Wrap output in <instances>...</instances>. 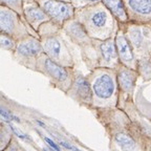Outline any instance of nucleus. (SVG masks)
Here are the masks:
<instances>
[{
    "mask_svg": "<svg viewBox=\"0 0 151 151\" xmlns=\"http://www.w3.org/2000/svg\"><path fill=\"white\" fill-rule=\"evenodd\" d=\"M137 70L145 81H151V58L139 60Z\"/></svg>",
    "mask_w": 151,
    "mask_h": 151,
    "instance_id": "obj_18",
    "label": "nucleus"
},
{
    "mask_svg": "<svg viewBox=\"0 0 151 151\" xmlns=\"http://www.w3.org/2000/svg\"><path fill=\"white\" fill-rule=\"evenodd\" d=\"M116 45L118 50L119 59L122 65L126 66L128 68L137 69V59L135 57L134 50L132 48L128 38L122 32H119L116 37Z\"/></svg>",
    "mask_w": 151,
    "mask_h": 151,
    "instance_id": "obj_8",
    "label": "nucleus"
},
{
    "mask_svg": "<svg viewBox=\"0 0 151 151\" xmlns=\"http://www.w3.org/2000/svg\"><path fill=\"white\" fill-rule=\"evenodd\" d=\"M137 77H139L137 70L128 68L124 65H121L118 68L116 79H118L119 90H120V101H119L118 108L121 109L126 103L133 101Z\"/></svg>",
    "mask_w": 151,
    "mask_h": 151,
    "instance_id": "obj_4",
    "label": "nucleus"
},
{
    "mask_svg": "<svg viewBox=\"0 0 151 151\" xmlns=\"http://www.w3.org/2000/svg\"><path fill=\"white\" fill-rule=\"evenodd\" d=\"M44 12L57 21H63L71 16L73 9L67 3L57 1V0H47L44 3Z\"/></svg>",
    "mask_w": 151,
    "mask_h": 151,
    "instance_id": "obj_11",
    "label": "nucleus"
},
{
    "mask_svg": "<svg viewBox=\"0 0 151 151\" xmlns=\"http://www.w3.org/2000/svg\"><path fill=\"white\" fill-rule=\"evenodd\" d=\"M1 32L2 34L12 37L16 34V22H15V18L12 14L5 9L1 11Z\"/></svg>",
    "mask_w": 151,
    "mask_h": 151,
    "instance_id": "obj_13",
    "label": "nucleus"
},
{
    "mask_svg": "<svg viewBox=\"0 0 151 151\" xmlns=\"http://www.w3.org/2000/svg\"><path fill=\"white\" fill-rule=\"evenodd\" d=\"M75 102L81 106L91 108L92 105V90L87 78L83 76L76 77L68 91L66 92Z\"/></svg>",
    "mask_w": 151,
    "mask_h": 151,
    "instance_id": "obj_6",
    "label": "nucleus"
},
{
    "mask_svg": "<svg viewBox=\"0 0 151 151\" xmlns=\"http://www.w3.org/2000/svg\"><path fill=\"white\" fill-rule=\"evenodd\" d=\"M1 46L4 50H14L17 47V45L12 37H9L5 34H2L1 35Z\"/></svg>",
    "mask_w": 151,
    "mask_h": 151,
    "instance_id": "obj_21",
    "label": "nucleus"
},
{
    "mask_svg": "<svg viewBox=\"0 0 151 151\" xmlns=\"http://www.w3.org/2000/svg\"><path fill=\"white\" fill-rule=\"evenodd\" d=\"M92 90L91 108L96 109H116L120 101L116 73L111 69H98L87 78Z\"/></svg>",
    "mask_w": 151,
    "mask_h": 151,
    "instance_id": "obj_2",
    "label": "nucleus"
},
{
    "mask_svg": "<svg viewBox=\"0 0 151 151\" xmlns=\"http://www.w3.org/2000/svg\"><path fill=\"white\" fill-rule=\"evenodd\" d=\"M0 112H1V118H2L3 122L4 123H13L15 122H20V119L18 116H14L12 112L9 110H7L4 106H1V109H0Z\"/></svg>",
    "mask_w": 151,
    "mask_h": 151,
    "instance_id": "obj_20",
    "label": "nucleus"
},
{
    "mask_svg": "<svg viewBox=\"0 0 151 151\" xmlns=\"http://www.w3.org/2000/svg\"><path fill=\"white\" fill-rule=\"evenodd\" d=\"M43 139H44L47 144H48V146L50 147V149H52V150H55V151H61V148H60V147L58 146V145H57L52 139L46 137H43Z\"/></svg>",
    "mask_w": 151,
    "mask_h": 151,
    "instance_id": "obj_23",
    "label": "nucleus"
},
{
    "mask_svg": "<svg viewBox=\"0 0 151 151\" xmlns=\"http://www.w3.org/2000/svg\"><path fill=\"white\" fill-rule=\"evenodd\" d=\"M58 142H59V144L61 145L62 147H64V148H66V149H69V150H71V151H81L80 149H78L77 147L73 146V145L68 144V143H66V142H64V141H58Z\"/></svg>",
    "mask_w": 151,
    "mask_h": 151,
    "instance_id": "obj_24",
    "label": "nucleus"
},
{
    "mask_svg": "<svg viewBox=\"0 0 151 151\" xmlns=\"http://www.w3.org/2000/svg\"><path fill=\"white\" fill-rule=\"evenodd\" d=\"M103 2L110 9L111 13L116 17H118L120 20L125 21L126 19H127V14H126L125 7H124L121 0H103Z\"/></svg>",
    "mask_w": 151,
    "mask_h": 151,
    "instance_id": "obj_14",
    "label": "nucleus"
},
{
    "mask_svg": "<svg viewBox=\"0 0 151 151\" xmlns=\"http://www.w3.org/2000/svg\"><path fill=\"white\" fill-rule=\"evenodd\" d=\"M38 66L45 75L50 77V80L57 85V87L60 88L64 92L68 91L75 78L71 77L69 71L64 66L55 62L46 55L40 56L38 60Z\"/></svg>",
    "mask_w": 151,
    "mask_h": 151,
    "instance_id": "obj_3",
    "label": "nucleus"
},
{
    "mask_svg": "<svg viewBox=\"0 0 151 151\" xmlns=\"http://www.w3.org/2000/svg\"><path fill=\"white\" fill-rule=\"evenodd\" d=\"M108 22V16L104 11H97L90 16V26L92 29L101 32L106 27Z\"/></svg>",
    "mask_w": 151,
    "mask_h": 151,
    "instance_id": "obj_15",
    "label": "nucleus"
},
{
    "mask_svg": "<svg viewBox=\"0 0 151 151\" xmlns=\"http://www.w3.org/2000/svg\"><path fill=\"white\" fill-rule=\"evenodd\" d=\"M101 55V66H106L109 68L116 67L119 63V55L116 50V40L106 39L99 46Z\"/></svg>",
    "mask_w": 151,
    "mask_h": 151,
    "instance_id": "obj_10",
    "label": "nucleus"
},
{
    "mask_svg": "<svg viewBox=\"0 0 151 151\" xmlns=\"http://www.w3.org/2000/svg\"><path fill=\"white\" fill-rule=\"evenodd\" d=\"M130 7L141 15L151 14V0H128Z\"/></svg>",
    "mask_w": 151,
    "mask_h": 151,
    "instance_id": "obj_16",
    "label": "nucleus"
},
{
    "mask_svg": "<svg viewBox=\"0 0 151 151\" xmlns=\"http://www.w3.org/2000/svg\"><path fill=\"white\" fill-rule=\"evenodd\" d=\"M25 14L28 17V19H29V21L33 24L35 22H40L46 19V15H45L46 13L44 11L37 9V7H29V9H26Z\"/></svg>",
    "mask_w": 151,
    "mask_h": 151,
    "instance_id": "obj_19",
    "label": "nucleus"
},
{
    "mask_svg": "<svg viewBox=\"0 0 151 151\" xmlns=\"http://www.w3.org/2000/svg\"><path fill=\"white\" fill-rule=\"evenodd\" d=\"M42 46H43L44 54L48 58L54 60L55 62L59 63L60 65H61L60 62H63V61H65L67 64L71 63L70 57L67 54V52H66L65 47L63 46L62 42L57 37H54V36L47 37L43 41Z\"/></svg>",
    "mask_w": 151,
    "mask_h": 151,
    "instance_id": "obj_9",
    "label": "nucleus"
},
{
    "mask_svg": "<svg viewBox=\"0 0 151 151\" xmlns=\"http://www.w3.org/2000/svg\"><path fill=\"white\" fill-rule=\"evenodd\" d=\"M0 150L3 151L9 144L14 139V137H13V131L11 130V128L9 127L6 123L2 122L1 123V128H0Z\"/></svg>",
    "mask_w": 151,
    "mask_h": 151,
    "instance_id": "obj_17",
    "label": "nucleus"
},
{
    "mask_svg": "<svg viewBox=\"0 0 151 151\" xmlns=\"http://www.w3.org/2000/svg\"><path fill=\"white\" fill-rule=\"evenodd\" d=\"M126 37L128 38L134 50L137 61L145 58H151V31L147 27L131 26L128 29Z\"/></svg>",
    "mask_w": 151,
    "mask_h": 151,
    "instance_id": "obj_5",
    "label": "nucleus"
},
{
    "mask_svg": "<svg viewBox=\"0 0 151 151\" xmlns=\"http://www.w3.org/2000/svg\"><path fill=\"white\" fill-rule=\"evenodd\" d=\"M94 112L108 133L112 151H146L147 137L124 110L96 109Z\"/></svg>",
    "mask_w": 151,
    "mask_h": 151,
    "instance_id": "obj_1",
    "label": "nucleus"
},
{
    "mask_svg": "<svg viewBox=\"0 0 151 151\" xmlns=\"http://www.w3.org/2000/svg\"><path fill=\"white\" fill-rule=\"evenodd\" d=\"M43 52L42 43H40L37 39L32 37L24 38L17 44L15 55L19 59L26 60V64L36 63V59Z\"/></svg>",
    "mask_w": 151,
    "mask_h": 151,
    "instance_id": "obj_7",
    "label": "nucleus"
},
{
    "mask_svg": "<svg viewBox=\"0 0 151 151\" xmlns=\"http://www.w3.org/2000/svg\"><path fill=\"white\" fill-rule=\"evenodd\" d=\"M87 1H97V0H87Z\"/></svg>",
    "mask_w": 151,
    "mask_h": 151,
    "instance_id": "obj_27",
    "label": "nucleus"
},
{
    "mask_svg": "<svg viewBox=\"0 0 151 151\" xmlns=\"http://www.w3.org/2000/svg\"><path fill=\"white\" fill-rule=\"evenodd\" d=\"M66 31L73 40L77 41L78 43H87L89 41L88 33L86 32L84 26L79 22H71L70 24H68Z\"/></svg>",
    "mask_w": 151,
    "mask_h": 151,
    "instance_id": "obj_12",
    "label": "nucleus"
},
{
    "mask_svg": "<svg viewBox=\"0 0 151 151\" xmlns=\"http://www.w3.org/2000/svg\"><path fill=\"white\" fill-rule=\"evenodd\" d=\"M146 151H151V137L146 139Z\"/></svg>",
    "mask_w": 151,
    "mask_h": 151,
    "instance_id": "obj_25",
    "label": "nucleus"
},
{
    "mask_svg": "<svg viewBox=\"0 0 151 151\" xmlns=\"http://www.w3.org/2000/svg\"><path fill=\"white\" fill-rule=\"evenodd\" d=\"M3 151H24V150H23V148L19 145L18 142L14 139L11 142V144H9Z\"/></svg>",
    "mask_w": 151,
    "mask_h": 151,
    "instance_id": "obj_22",
    "label": "nucleus"
},
{
    "mask_svg": "<svg viewBox=\"0 0 151 151\" xmlns=\"http://www.w3.org/2000/svg\"><path fill=\"white\" fill-rule=\"evenodd\" d=\"M4 2H9V3H12V4H17V3L20 1V0H3Z\"/></svg>",
    "mask_w": 151,
    "mask_h": 151,
    "instance_id": "obj_26",
    "label": "nucleus"
}]
</instances>
